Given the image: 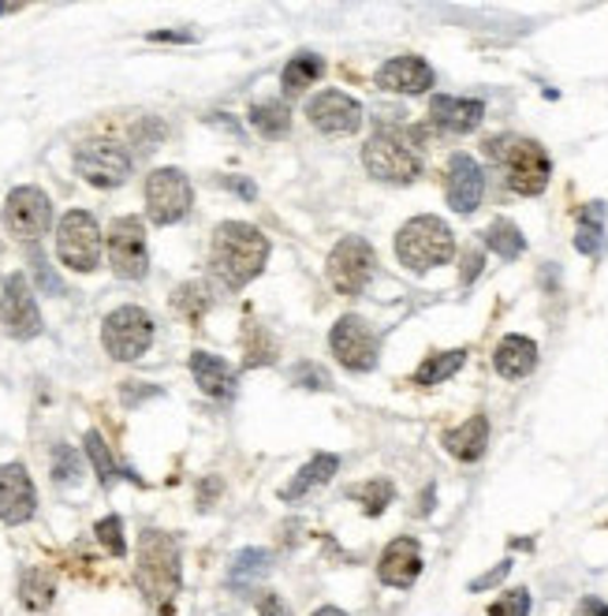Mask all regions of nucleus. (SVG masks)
Segmentation results:
<instances>
[{"label":"nucleus","instance_id":"obj_1","mask_svg":"<svg viewBox=\"0 0 608 616\" xmlns=\"http://www.w3.org/2000/svg\"><path fill=\"white\" fill-rule=\"evenodd\" d=\"M265 258H270V239L254 225H247V221H225V225L213 232L210 265H213V276H217L225 288L236 292L254 281V276L265 270Z\"/></svg>","mask_w":608,"mask_h":616},{"label":"nucleus","instance_id":"obj_2","mask_svg":"<svg viewBox=\"0 0 608 616\" xmlns=\"http://www.w3.org/2000/svg\"><path fill=\"white\" fill-rule=\"evenodd\" d=\"M486 154L493 157L500 168H504V180H508V187H512L515 194L534 199V194H541L545 187H549L552 161L538 146V142L515 139V135H500V139L486 142Z\"/></svg>","mask_w":608,"mask_h":616},{"label":"nucleus","instance_id":"obj_3","mask_svg":"<svg viewBox=\"0 0 608 616\" xmlns=\"http://www.w3.org/2000/svg\"><path fill=\"white\" fill-rule=\"evenodd\" d=\"M139 587L154 605H168L180 591V546L160 531H146L139 542Z\"/></svg>","mask_w":608,"mask_h":616},{"label":"nucleus","instance_id":"obj_4","mask_svg":"<svg viewBox=\"0 0 608 616\" xmlns=\"http://www.w3.org/2000/svg\"><path fill=\"white\" fill-rule=\"evenodd\" d=\"M396 254H400V262L410 265L415 273H426V270H433V265L452 262L455 236L441 217H415L400 228Z\"/></svg>","mask_w":608,"mask_h":616},{"label":"nucleus","instance_id":"obj_5","mask_svg":"<svg viewBox=\"0 0 608 616\" xmlns=\"http://www.w3.org/2000/svg\"><path fill=\"white\" fill-rule=\"evenodd\" d=\"M57 254L68 270L94 273L102 262V228L86 210H71L57 228Z\"/></svg>","mask_w":608,"mask_h":616},{"label":"nucleus","instance_id":"obj_6","mask_svg":"<svg viewBox=\"0 0 608 616\" xmlns=\"http://www.w3.org/2000/svg\"><path fill=\"white\" fill-rule=\"evenodd\" d=\"M378 270V254L362 236H344L329 254V284L339 296H362L366 284L373 281Z\"/></svg>","mask_w":608,"mask_h":616},{"label":"nucleus","instance_id":"obj_7","mask_svg":"<svg viewBox=\"0 0 608 616\" xmlns=\"http://www.w3.org/2000/svg\"><path fill=\"white\" fill-rule=\"evenodd\" d=\"M102 341L112 359H120V363L142 359V355L150 352V344H154V318H150L142 307L112 310V315L105 318Z\"/></svg>","mask_w":608,"mask_h":616},{"label":"nucleus","instance_id":"obj_8","mask_svg":"<svg viewBox=\"0 0 608 616\" xmlns=\"http://www.w3.org/2000/svg\"><path fill=\"white\" fill-rule=\"evenodd\" d=\"M362 165L370 176H378L384 183H410L418 176V154L407 146V139L392 135V131H378L362 146Z\"/></svg>","mask_w":608,"mask_h":616},{"label":"nucleus","instance_id":"obj_9","mask_svg":"<svg viewBox=\"0 0 608 616\" xmlns=\"http://www.w3.org/2000/svg\"><path fill=\"white\" fill-rule=\"evenodd\" d=\"M194 191L180 168H157L146 180V213L154 225H176L191 213Z\"/></svg>","mask_w":608,"mask_h":616},{"label":"nucleus","instance_id":"obj_10","mask_svg":"<svg viewBox=\"0 0 608 616\" xmlns=\"http://www.w3.org/2000/svg\"><path fill=\"white\" fill-rule=\"evenodd\" d=\"M109 265L123 281H142L146 276V228H142L139 217H116L109 225Z\"/></svg>","mask_w":608,"mask_h":616},{"label":"nucleus","instance_id":"obj_11","mask_svg":"<svg viewBox=\"0 0 608 616\" xmlns=\"http://www.w3.org/2000/svg\"><path fill=\"white\" fill-rule=\"evenodd\" d=\"M4 225L20 239H38L46 236L52 225V202L38 187H15L4 205Z\"/></svg>","mask_w":608,"mask_h":616},{"label":"nucleus","instance_id":"obj_12","mask_svg":"<svg viewBox=\"0 0 608 616\" xmlns=\"http://www.w3.org/2000/svg\"><path fill=\"white\" fill-rule=\"evenodd\" d=\"M329 344H333L336 359L347 366V370H373L378 366V336H373V329L366 325L359 315H344L333 325V336H329Z\"/></svg>","mask_w":608,"mask_h":616},{"label":"nucleus","instance_id":"obj_13","mask_svg":"<svg viewBox=\"0 0 608 616\" xmlns=\"http://www.w3.org/2000/svg\"><path fill=\"white\" fill-rule=\"evenodd\" d=\"M0 321H4V329L15 336V341H31V336L41 333L38 299H34V292H31V284H26L23 273H12L4 281V296H0Z\"/></svg>","mask_w":608,"mask_h":616},{"label":"nucleus","instance_id":"obj_14","mask_svg":"<svg viewBox=\"0 0 608 616\" xmlns=\"http://www.w3.org/2000/svg\"><path fill=\"white\" fill-rule=\"evenodd\" d=\"M75 173L94 187H120L131 176V157L112 142H86L75 150Z\"/></svg>","mask_w":608,"mask_h":616},{"label":"nucleus","instance_id":"obj_15","mask_svg":"<svg viewBox=\"0 0 608 616\" xmlns=\"http://www.w3.org/2000/svg\"><path fill=\"white\" fill-rule=\"evenodd\" d=\"M307 116L325 135H355L362 128V105L339 91H321L318 97H310Z\"/></svg>","mask_w":608,"mask_h":616},{"label":"nucleus","instance_id":"obj_16","mask_svg":"<svg viewBox=\"0 0 608 616\" xmlns=\"http://www.w3.org/2000/svg\"><path fill=\"white\" fill-rule=\"evenodd\" d=\"M38 508V494L34 482L26 475L23 463H4L0 467V520L4 523H26Z\"/></svg>","mask_w":608,"mask_h":616},{"label":"nucleus","instance_id":"obj_17","mask_svg":"<svg viewBox=\"0 0 608 616\" xmlns=\"http://www.w3.org/2000/svg\"><path fill=\"white\" fill-rule=\"evenodd\" d=\"M378 576H381L384 587L407 591V587L422 576V546H418L415 538L389 542V549H384L381 560H378Z\"/></svg>","mask_w":608,"mask_h":616},{"label":"nucleus","instance_id":"obj_18","mask_svg":"<svg viewBox=\"0 0 608 616\" xmlns=\"http://www.w3.org/2000/svg\"><path fill=\"white\" fill-rule=\"evenodd\" d=\"M486 194V176H481L478 161L467 154H455L449 161V205L455 213H474Z\"/></svg>","mask_w":608,"mask_h":616},{"label":"nucleus","instance_id":"obj_19","mask_svg":"<svg viewBox=\"0 0 608 616\" xmlns=\"http://www.w3.org/2000/svg\"><path fill=\"white\" fill-rule=\"evenodd\" d=\"M433 68L422 57H392L378 71V86L389 94H426L433 86Z\"/></svg>","mask_w":608,"mask_h":616},{"label":"nucleus","instance_id":"obj_20","mask_svg":"<svg viewBox=\"0 0 608 616\" xmlns=\"http://www.w3.org/2000/svg\"><path fill=\"white\" fill-rule=\"evenodd\" d=\"M429 116H433L437 128L452 131V135H467L481 123V116H486V105L478 102V97H449V94H437L433 102H429Z\"/></svg>","mask_w":608,"mask_h":616},{"label":"nucleus","instance_id":"obj_21","mask_svg":"<svg viewBox=\"0 0 608 616\" xmlns=\"http://www.w3.org/2000/svg\"><path fill=\"white\" fill-rule=\"evenodd\" d=\"M493 366H497L500 378H508V381L526 378V374L538 366V344H534L530 336H518V333L504 336L493 352Z\"/></svg>","mask_w":608,"mask_h":616},{"label":"nucleus","instance_id":"obj_22","mask_svg":"<svg viewBox=\"0 0 608 616\" xmlns=\"http://www.w3.org/2000/svg\"><path fill=\"white\" fill-rule=\"evenodd\" d=\"M486 445H489V418L486 415H470L463 426H455V430L444 434V449L463 463H474V460L486 457Z\"/></svg>","mask_w":608,"mask_h":616},{"label":"nucleus","instance_id":"obj_23","mask_svg":"<svg viewBox=\"0 0 608 616\" xmlns=\"http://www.w3.org/2000/svg\"><path fill=\"white\" fill-rule=\"evenodd\" d=\"M191 374H194V381H199V389L205 392V396L225 400V396H231V389H236V374H231V366L225 359H217V355H210V352L191 355Z\"/></svg>","mask_w":608,"mask_h":616},{"label":"nucleus","instance_id":"obj_24","mask_svg":"<svg viewBox=\"0 0 608 616\" xmlns=\"http://www.w3.org/2000/svg\"><path fill=\"white\" fill-rule=\"evenodd\" d=\"M336 471H339V457H333V452H321V457L310 460L307 467H302L299 475H295L288 486L281 489V497H284V501H299V497H307L314 486H325Z\"/></svg>","mask_w":608,"mask_h":616},{"label":"nucleus","instance_id":"obj_25","mask_svg":"<svg viewBox=\"0 0 608 616\" xmlns=\"http://www.w3.org/2000/svg\"><path fill=\"white\" fill-rule=\"evenodd\" d=\"M270 560L273 557L265 549H243V553H236V560L228 565V583L236 587V591H250L258 579L270 576Z\"/></svg>","mask_w":608,"mask_h":616},{"label":"nucleus","instance_id":"obj_26","mask_svg":"<svg viewBox=\"0 0 608 616\" xmlns=\"http://www.w3.org/2000/svg\"><path fill=\"white\" fill-rule=\"evenodd\" d=\"M575 247L589 258H597L605 251V202H589L579 217V236Z\"/></svg>","mask_w":608,"mask_h":616},{"label":"nucleus","instance_id":"obj_27","mask_svg":"<svg viewBox=\"0 0 608 616\" xmlns=\"http://www.w3.org/2000/svg\"><path fill=\"white\" fill-rule=\"evenodd\" d=\"M250 128L258 131V135L265 139H284L291 128V112L284 102H258L254 109H250Z\"/></svg>","mask_w":608,"mask_h":616},{"label":"nucleus","instance_id":"obj_28","mask_svg":"<svg viewBox=\"0 0 608 616\" xmlns=\"http://www.w3.org/2000/svg\"><path fill=\"white\" fill-rule=\"evenodd\" d=\"M321 71H325V64H321V57H314V52H299V57H291L288 68H284V75H281L284 94H288V97L302 94L307 86L318 83Z\"/></svg>","mask_w":608,"mask_h":616},{"label":"nucleus","instance_id":"obj_29","mask_svg":"<svg viewBox=\"0 0 608 616\" xmlns=\"http://www.w3.org/2000/svg\"><path fill=\"white\" fill-rule=\"evenodd\" d=\"M463 363H467V352H463V347L429 355V359L415 370V386H441V381H449Z\"/></svg>","mask_w":608,"mask_h":616},{"label":"nucleus","instance_id":"obj_30","mask_svg":"<svg viewBox=\"0 0 608 616\" xmlns=\"http://www.w3.org/2000/svg\"><path fill=\"white\" fill-rule=\"evenodd\" d=\"M486 244H489V251H497L500 258H508V262H515V258L526 251V236L518 232V225H512V221H504V217H497L493 225L486 228Z\"/></svg>","mask_w":608,"mask_h":616},{"label":"nucleus","instance_id":"obj_31","mask_svg":"<svg viewBox=\"0 0 608 616\" xmlns=\"http://www.w3.org/2000/svg\"><path fill=\"white\" fill-rule=\"evenodd\" d=\"M86 457H91L94 471H97V478H102V486H112V482L123 475V471H120V463L112 460L109 445H105V437L97 434V430L86 434Z\"/></svg>","mask_w":608,"mask_h":616},{"label":"nucleus","instance_id":"obj_32","mask_svg":"<svg viewBox=\"0 0 608 616\" xmlns=\"http://www.w3.org/2000/svg\"><path fill=\"white\" fill-rule=\"evenodd\" d=\"M351 497L355 501H366L362 508H366V516H381L384 508H389V501H392V482H362V486H355L351 489Z\"/></svg>","mask_w":608,"mask_h":616},{"label":"nucleus","instance_id":"obj_33","mask_svg":"<svg viewBox=\"0 0 608 616\" xmlns=\"http://www.w3.org/2000/svg\"><path fill=\"white\" fill-rule=\"evenodd\" d=\"M20 594H23L26 609H46V605L52 602V579L46 576V571H26Z\"/></svg>","mask_w":608,"mask_h":616},{"label":"nucleus","instance_id":"obj_34","mask_svg":"<svg viewBox=\"0 0 608 616\" xmlns=\"http://www.w3.org/2000/svg\"><path fill=\"white\" fill-rule=\"evenodd\" d=\"M530 613V591H508V594H500L493 605H489V616H526Z\"/></svg>","mask_w":608,"mask_h":616},{"label":"nucleus","instance_id":"obj_35","mask_svg":"<svg viewBox=\"0 0 608 616\" xmlns=\"http://www.w3.org/2000/svg\"><path fill=\"white\" fill-rule=\"evenodd\" d=\"M97 542H102V546L109 549L112 557H123V553H128V542H123V523H120V516H109V520L97 523Z\"/></svg>","mask_w":608,"mask_h":616},{"label":"nucleus","instance_id":"obj_36","mask_svg":"<svg viewBox=\"0 0 608 616\" xmlns=\"http://www.w3.org/2000/svg\"><path fill=\"white\" fill-rule=\"evenodd\" d=\"M52 475H57V482L79 478V452L71 445H57V452H52Z\"/></svg>","mask_w":608,"mask_h":616},{"label":"nucleus","instance_id":"obj_37","mask_svg":"<svg viewBox=\"0 0 608 616\" xmlns=\"http://www.w3.org/2000/svg\"><path fill=\"white\" fill-rule=\"evenodd\" d=\"M291 378L299 381L302 389H333V378H329V374L314 363H299L291 370Z\"/></svg>","mask_w":608,"mask_h":616},{"label":"nucleus","instance_id":"obj_38","mask_svg":"<svg viewBox=\"0 0 608 616\" xmlns=\"http://www.w3.org/2000/svg\"><path fill=\"white\" fill-rule=\"evenodd\" d=\"M258 616H291L288 605L281 602V594H262V602H258Z\"/></svg>","mask_w":608,"mask_h":616},{"label":"nucleus","instance_id":"obj_39","mask_svg":"<svg viewBox=\"0 0 608 616\" xmlns=\"http://www.w3.org/2000/svg\"><path fill=\"white\" fill-rule=\"evenodd\" d=\"M508 571H512V560H504V565H497L493 571H489V576H481V579H474L470 583V591H486V587H497L500 579L508 576Z\"/></svg>","mask_w":608,"mask_h":616},{"label":"nucleus","instance_id":"obj_40","mask_svg":"<svg viewBox=\"0 0 608 616\" xmlns=\"http://www.w3.org/2000/svg\"><path fill=\"white\" fill-rule=\"evenodd\" d=\"M579 616H608V605L597 602V597H583L579 602Z\"/></svg>","mask_w":608,"mask_h":616},{"label":"nucleus","instance_id":"obj_41","mask_svg":"<svg viewBox=\"0 0 608 616\" xmlns=\"http://www.w3.org/2000/svg\"><path fill=\"white\" fill-rule=\"evenodd\" d=\"M478 273H481V254H478V251H470V258H467V270H463V281L470 284Z\"/></svg>","mask_w":608,"mask_h":616},{"label":"nucleus","instance_id":"obj_42","mask_svg":"<svg viewBox=\"0 0 608 616\" xmlns=\"http://www.w3.org/2000/svg\"><path fill=\"white\" fill-rule=\"evenodd\" d=\"M154 42H191V34H168V31H154L150 34Z\"/></svg>","mask_w":608,"mask_h":616},{"label":"nucleus","instance_id":"obj_43","mask_svg":"<svg viewBox=\"0 0 608 616\" xmlns=\"http://www.w3.org/2000/svg\"><path fill=\"white\" fill-rule=\"evenodd\" d=\"M225 183H228V187H236V191L243 194V199H254V194H258L254 187H250L247 180H225Z\"/></svg>","mask_w":608,"mask_h":616},{"label":"nucleus","instance_id":"obj_44","mask_svg":"<svg viewBox=\"0 0 608 616\" xmlns=\"http://www.w3.org/2000/svg\"><path fill=\"white\" fill-rule=\"evenodd\" d=\"M314 616H347L344 609H336V605H325V609H318Z\"/></svg>","mask_w":608,"mask_h":616}]
</instances>
